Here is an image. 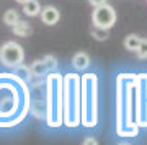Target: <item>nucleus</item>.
Wrapping results in <instances>:
<instances>
[{
	"instance_id": "nucleus-1",
	"label": "nucleus",
	"mask_w": 147,
	"mask_h": 145,
	"mask_svg": "<svg viewBox=\"0 0 147 145\" xmlns=\"http://www.w3.org/2000/svg\"><path fill=\"white\" fill-rule=\"evenodd\" d=\"M82 78L69 73L64 78V122L67 127H77L82 122Z\"/></svg>"
},
{
	"instance_id": "nucleus-2",
	"label": "nucleus",
	"mask_w": 147,
	"mask_h": 145,
	"mask_svg": "<svg viewBox=\"0 0 147 145\" xmlns=\"http://www.w3.org/2000/svg\"><path fill=\"white\" fill-rule=\"evenodd\" d=\"M64 82L59 73L47 77V111L46 121L49 127H59L64 122Z\"/></svg>"
},
{
	"instance_id": "nucleus-3",
	"label": "nucleus",
	"mask_w": 147,
	"mask_h": 145,
	"mask_svg": "<svg viewBox=\"0 0 147 145\" xmlns=\"http://www.w3.org/2000/svg\"><path fill=\"white\" fill-rule=\"evenodd\" d=\"M96 85L98 78L95 73L82 77V124L85 127L96 124Z\"/></svg>"
},
{
	"instance_id": "nucleus-4",
	"label": "nucleus",
	"mask_w": 147,
	"mask_h": 145,
	"mask_svg": "<svg viewBox=\"0 0 147 145\" xmlns=\"http://www.w3.org/2000/svg\"><path fill=\"white\" fill-rule=\"evenodd\" d=\"M25 59V52L23 47L15 41H7L2 46V62L8 65V67H16L20 65Z\"/></svg>"
},
{
	"instance_id": "nucleus-5",
	"label": "nucleus",
	"mask_w": 147,
	"mask_h": 145,
	"mask_svg": "<svg viewBox=\"0 0 147 145\" xmlns=\"http://www.w3.org/2000/svg\"><path fill=\"white\" fill-rule=\"evenodd\" d=\"M92 20H93V26H100V28L110 30L116 21V11L113 7L106 5V3L100 7H95Z\"/></svg>"
},
{
	"instance_id": "nucleus-6",
	"label": "nucleus",
	"mask_w": 147,
	"mask_h": 145,
	"mask_svg": "<svg viewBox=\"0 0 147 145\" xmlns=\"http://www.w3.org/2000/svg\"><path fill=\"white\" fill-rule=\"evenodd\" d=\"M59 18H61V13H59V10L53 5H47L41 10V20H42V23L47 25V26L56 25L59 21Z\"/></svg>"
},
{
	"instance_id": "nucleus-7",
	"label": "nucleus",
	"mask_w": 147,
	"mask_h": 145,
	"mask_svg": "<svg viewBox=\"0 0 147 145\" xmlns=\"http://www.w3.org/2000/svg\"><path fill=\"white\" fill-rule=\"evenodd\" d=\"M72 64L75 68H79V70H84L90 65V57L87 52H77L72 59Z\"/></svg>"
},
{
	"instance_id": "nucleus-8",
	"label": "nucleus",
	"mask_w": 147,
	"mask_h": 145,
	"mask_svg": "<svg viewBox=\"0 0 147 145\" xmlns=\"http://www.w3.org/2000/svg\"><path fill=\"white\" fill-rule=\"evenodd\" d=\"M11 30H13V33L16 36H21V38H26L31 34V26L28 25L26 21H21V20L16 21L15 25L11 26Z\"/></svg>"
},
{
	"instance_id": "nucleus-9",
	"label": "nucleus",
	"mask_w": 147,
	"mask_h": 145,
	"mask_svg": "<svg viewBox=\"0 0 147 145\" xmlns=\"http://www.w3.org/2000/svg\"><path fill=\"white\" fill-rule=\"evenodd\" d=\"M46 60L47 59H42V60H36V62L33 64L31 68H30L33 75H42L51 65H56V60L54 62H46Z\"/></svg>"
},
{
	"instance_id": "nucleus-10",
	"label": "nucleus",
	"mask_w": 147,
	"mask_h": 145,
	"mask_svg": "<svg viewBox=\"0 0 147 145\" xmlns=\"http://www.w3.org/2000/svg\"><path fill=\"white\" fill-rule=\"evenodd\" d=\"M41 5L38 3V0H30V2H26L25 5H23V11H25V15L28 16H36L41 13Z\"/></svg>"
},
{
	"instance_id": "nucleus-11",
	"label": "nucleus",
	"mask_w": 147,
	"mask_h": 145,
	"mask_svg": "<svg viewBox=\"0 0 147 145\" xmlns=\"http://www.w3.org/2000/svg\"><path fill=\"white\" fill-rule=\"evenodd\" d=\"M139 44H141V38L136 36V34H129V36H126V39H124V47H126L127 51L136 52Z\"/></svg>"
},
{
	"instance_id": "nucleus-12",
	"label": "nucleus",
	"mask_w": 147,
	"mask_h": 145,
	"mask_svg": "<svg viewBox=\"0 0 147 145\" xmlns=\"http://www.w3.org/2000/svg\"><path fill=\"white\" fill-rule=\"evenodd\" d=\"M18 20H20V16H18L16 10H7L5 15H3V23L8 26H13Z\"/></svg>"
},
{
	"instance_id": "nucleus-13",
	"label": "nucleus",
	"mask_w": 147,
	"mask_h": 145,
	"mask_svg": "<svg viewBox=\"0 0 147 145\" xmlns=\"http://www.w3.org/2000/svg\"><path fill=\"white\" fill-rule=\"evenodd\" d=\"M92 36H93L95 39H98V41H106V39H108V30L100 28V26H93Z\"/></svg>"
},
{
	"instance_id": "nucleus-14",
	"label": "nucleus",
	"mask_w": 147,
	"mask_h": 145,
	"mask_svg": "<svg viewBox=\"0 0 147 145\" xmlns=\"http://www.w3.org/2000/svg\"><path fill=\"white\" fill-rule=\"evenodd\" d=\"M136 54H137V57H141V59H147V39H141V44L137 47Z\"/></svg>"
},
{
	"instance_id": "nucleus-15",
	"label": "nucleus",
	"mask_w": 147,
	"mask_h": 145,
	"mask_svg": "<svg viewBox=\"0 0 147 145\" xmlns=\"http://www.w3.org/2000/svg\"><path fill=\"white\" fill-rule=\"evenodd\" d=\"M88 3L92 7H100V5H105L106 0H88Z\"/></svg>"
},
{
	"instance_id": "nucleus-16",
	"label": "nucleus",
	"mask_w": 147,
	"mask_h": 145,
	"mask_svg": "<svg viewBox=\"0 0 147 145\" xmlns=\"http://www.w3.org/2000/svg\"><path fill=\"white\" fill-rule=\"evenodd\" d=\"M84 144H93V145H95V144H96V140H95V139H87Z\"/></svg>"
},
{
	"instance_id": "nucleus-17",
	"label": "nucleus",
	"mask_w": 147,
	"mask_h": 145,
	"mask_svg": "<svg viewBox=\"0 0 147 145\" xmlns=\"http://www.w3.org/2000/svg\"><path fill=\"white\" fill-rule=\"evenodd\" d=\"M16 2H18V3H21V5H25L26 2H30V0H16Z\"/></svg>"
},
{
	"instance_id": "nucleus-18",
	"label": "nucleus",
	"mask_w": 147,
	"mask_h": 145,
	"mask_svg": "<svg viewBox=\"0 0 147 145\" xmlns=\"http://www.w3.org/2000/svg\"><path fill=\"white\" fill-rule=\"evenodd\" d=\"M0 59H2V47H0Z\"/></svg>"
}]
</instances>
